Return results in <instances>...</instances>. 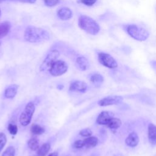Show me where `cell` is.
I'll use <instances>...</instances> for the list:
<instances>
[{
  "mask_svg": "<svg viewBox=\"0 0 156 156\" xmlns=\"http://www.w3.org/2000/svg\"><path fill=\"white\" fill-rule=\"evenodd\" d=\"M10 27V23L8 21L0 23V38L4 37L9 34Z\"/></svg>",
  "mask_w": 156,
  "mask_h": 156,
  "instance_id": "e0dca14e",
  "label": "cell"
},
{
  "mask_svg": "<svg viewBox=\"0 0 156 156\" xmlns=\"http://www.w3.org/2000/svg\"><path fill=\"white\" fill-rule=\"evenodd\" d=\"M44 129L39 124H33L30 127V132L32 134L36 135H40L44 132Z\"/></svg>",
  "mask_w": 156,
  "mask_h": 156,
  "instance_id": "7402d4cb",
  "label": "cell"
},
{
  "mask_svg": "<svg viewBox=\"0 0 156 156\" xmlns=\"http://www.w3.org/2000/svg\"><path fill=\"white\" fill-rule=\"evenodd\" d=\"M115 115L113 112L109 111H103L101 112L96 118V123L99 125L106 126L108 121L113 117Z\"/></svg>",
  "mask_w": 156,
  "mask_h": 156,
  "instance_id": "30bf717a",
  "label": "cell"
},
{
  "mask_svg": "<svg viewBox=\"0 0 156 156\" xmlns=\"http://www.w3.org/2000/svg\"><path fill=\"white\" fill-rule=\"evenodd\" d=\"M18 86L13 84L7 87L4 90V96L7 99H13L16 94Z\"/></svg>",
  "mask_w": 156,
  "mask_h": 156,
  "instance_id": "9a60e30c",
  "label": "cell"
},
{
  "mask_svg": "<svg viewBox=\"0 0 156 156\" xmlns=\"http://www.w3.org/2000/svg\"><path fill=\"white\" fill-rule=\"evenodd\" d=\"M113 156H124V155L121 154H115Z\"/></svg>",
  "mask_w": 156,
  "mask_h": 156,
  "instance_id": "1f68e13d",
  "label": "cell"
},
{
  "mask_svg": "<svg viewBox=\"0 0 156 156\" xmlns=\"http://www.w3.org/2000/svg\"><path fill=\"white\" fill-rule=\"evenodd\" d=\"M147 136L149 143L152 146L156 145V126L150 123L147 127Z\"/></svg>",
  "mask_w": 156,
  "mask_h": 156,
  "instance_id": "7c38bea8",
  "label": "cell"
},
{
  "mask_svg": "<svg viewBox=\"0 0 156 156\" xmlns=\"http://www.w3.org/2000/svg\"><path fill=\"white\" fill-rule=\"evenodd\" d=\"M139 141L140 139L138 134L135 132H132L130 133L126 138L125 143L127 146L129 147H134L138 144Z\"/></svg>",
  "mask_w": 156,
  "mask_h": 156,
  "instance_id": "8fae6325",
  "label": "cell"
},
{
  "mask_svg": "<svg viewBox=\"0 0 156 156\" xmlns=\"http://www.w3.org/2000/svg\"><path fill=\"white\" fill-rule=\"evenodd\" d=\"M79 27L91 35H96L100 30V27L95 20L87 15H80L79 18Z\"/></svg>",
  "mask_w": 156,
  "mask_h": 156,
  "instance_id": "3957f363",
  "label": "cell"
},
{
  "mask_svg": "<svg viewBox=\"0 0 156 156\" xmlns=\"http://www.w3.org/2000/svg\"><path fill=\"white\" fill-rule=\"evenodd\" d=\"M90 80L95 86H100L104 82V77L99 73H93L90 77Z\"/></svg>",
  "mask_w": 156,
  "mask_h": 156,
  "instance_id": "ac0fdd59",
  "label": "cell"
},
{
  "mask_svg": "<svg viewBox=\"0 0 156 156\" xmlns=\"http://www.w3.org/2000/svg\"><path fill=\"white\" fill-rule=\"evenodd\" d=\"M83 141H84V145H85L84 147L87 148H91V147H94L98 145L99 140L97 137L90 136L84 139Z\"/></svg>",
  "mask_w": 156,
  "mask_h": 156,
  "instance_id": "d6986e66",
  "label": "cell"
},
{
  "mask_svg": "<svg viewBox=\"0 0 156 156\" xmlns=\"http://www.w3.org/2000/svg\"><path fill=\"white\" fill-rule=\"evenodd\" d=\"M122 124V122L119 118H115V116L112 118L108 122H107V126L108 128H109L110 130H116L118 128L120 127V126Z\"/></svg>",
  "mask_w": 156,
  "mask_h": 156,
  "instance_id": "2e32d148",
  "label": "cell"
},
{
  "mask_svg": "<svg viewBox=\"0 0 156 156\" xmlns=\"http://www.w3.org/2000/svg\"><path fill=\"white\" fill-rule=\"evenodd\" d=\"M12 1H17L20 2H28V3L33 4V3H35L37 0H12Z\"/></svg>",
  "mask_w": 156,
  "mask_h": 156,
  "instance_id": "f546056e",
  "label": "cell"
},
{
  "mask_svg": "<svg viewBox=\"0 0 156 156\" xmlns=\"http://www.w3.org/2000/svg\"><path fill=\"white\" fill-rule=\"evenodd\" d=\"M92 133H93V132H92L91 130L89 128L83 129L79 132V135L83 137H89V136H91Z\"/></svg>",
  "mask_w": 156,
  "mask_h": 156,
  "instance_id": "d4e9b609",
  "label": "cell"
},
{
  "mask_svg": "<svg viewBox=\"0 0 156 156\" xmlns=\"http://www.w3.org/2000/svg\"><path fill=\"white\" fill-rule=\"evenodd\" d=\"M97 0H79V2L87 6H92L96 2Z\"/></svg>",
  "mask_w": 156,
  "mask_h": 156,
  "instance_id": "f1b7e54d",
  "label": "cell"
},
{
  "mask_svg": "<svg viewBox=\"0 0 156 156\" xmlns=\"http://www.w3.org/2000/svg\"><path fill=\"white\" fill-rule=\"evenodd\" d=\"M15 149L13 146H9L3 152L2 156H15Z\"/></svg>",
  "mask_w": 156,
  "mask_h": 156,
  "instance_id": "603a6c76",
  "label": "cell"
},
{
  "mask_svg": "<svg viewBox=\"0 0 156 156\" xmlns=\"http://www.w3.org/2000/svg\"><path fill=\"white\" fill-rule=\"evenodd\" d=\"M24 38L29 43H38L49 38V34L46 30L34 26H28L24 33Z\"/></svg>",
  "mask_w": 156,
  "mask_h": 156,
  "instance_id": "6da1fadb",
  "label": "cell"
},
{
  "mask_svg": "<svg viewBox=\"0 0 156 156\" xmlns=\"http://www.w3.org/2000/svg\"><path fill=\"white\" fill-rule=\"evenodd\" d=\"M6 142H7L6 135L4 133L1 132L0 133V152L5 146Z\"/></svg>",
  "mask_w": 156,
  "mask_h": 156,
  "instance_id": "484cf974",
  "label": "cell"
},
{
  "mask_svg": "<svg viewBox=\"0 0 156 156\" xmlns=\"http://www.w3.org/2000/svg\"><path fill=\"white\" fill-rule=\"evenodd\" d=\"M48 156H58V154L57 152H54L49 154Z\"/></svg>",
  "mask_w": 156,
  "mask_h": 156,
  "instance_id": "4dcf8cb0",
  "label": "cell"
},
{
  "mask_svg": "<svg viewBox=\"0 0 156 156\" xmlns=\"http://www.w3.org/2000/svg\"><path fill=\"white\" fill-rule=\"evenodd\" d=\"M35 110V106L32 102H29L26 104L24 110L20 115L19 119L20 124L23 126H27L30 123Z\"/></svg>",
  "mask_w": 156,
  "mask_h": 156,
  "instance_id": "277c9868",
  "label": "cell"
},
{
  "mask_svg": "<svg viewBox=\"0 0 156 156\" xmlns=\"http://www.w3.org/2000/svg\"><path fill=\"white\" fill-rule=\"evenodd\" d=\"M88 88L87 84L81 80H75L71 83L69 90L70 91L85 93Z\"/></svg>",
  "mask_w": 156,
  "mask_h": 156,
  "instance_id": "9c48e42d",
  "label": "cell"
},
{
  "mask_svg": "<svg viewBox=\"0 0 156 156\" xmlns=\"http://www.w3.org/2000/svg\"><path fill=\"white\" fill-rule=\"evenodd\" d=\"M51 144L49 143H43L37 150L38 156H45L49 151Z\"/></svg>",
  "mask_w": 156,
  "mask_h": 156,
  "instance_id": "ffe728a7",
  "label": "cell"
},
{
  "mask_svg": "<svg viewBox=\"0 0 156 156\" xmlns=\"http://www.w3.org/2000/svg\"><path fill=\"white\" fill-rule=\"evenodd\" d=\"M7 130L10 134L12 135H15L18 132V126L16 124H9L7 127Z\"/></svg>",
  "mask_w": 156,
  "mask_h": 156,
  "instance_id": "cb8c5ba5",
  "label": "cell"
},
{
  "mask_svg": "<svg viewBox=\"0 0 156 156\" xmlns=\"http://www.w3.org/2000/svg\"><path fill=\"white\" fill-rule=\"evenodd\" d=\"M122 100H123V98L121 96H117V95L108 96L99 100L98 102V105L102 107L116 105V104H119Z\"/></svg>",
  "mask_w": 156,
  "mask_h": 156,
  "instance_id": "ba28073f",
  "label": "cell"
},
{
  "mask_svg": "<svg viewBox=\"0 0 156 156\" xmlns=\"http://www.w3.org/2000/svg\"><path fill=\"white\" fill-rule=\"evenodd\" d=\"M124 29L132 38L143 41L147 40L149 36L148 30L143 27L136 24H127L123 26Z\"/></svg>",
  "mask_w": 156,
  "mask_h": 156,
  "instance_id": "7a4b0ae2",
  "label": "cell"
},
{
  "mask_svg": "<svg viewBox=\"0 0 156 156\" xmlns=\"http://www.w3.org/2000/svg\"><path fill=\"white\" fill-rule=\"evenodd\" d=\"M45 5L48 7H53L57 5L60 0H43Z\"/></svg>",
  "mask_w": 156,
  "mask_h": 156,
  "instance_id": "83f0119b",
  "label": "cell"
},
{
  "mask_svg": "<svg viewBox=\"0 0 156 156\" xmlns=\"http://www.w3.org/2000/svg\"><path fill=\"white\" fill-rule=\"evenodd\" d=\"M98 61L102 65L110 69H114L118 67L116 60L108 53L99 52L98 54Z\"/></svg>",
  "mask_w": 156,
  "mask_h": 156,
  "instance_id": "52a82bcc",
  "label": "cell"
},
{
  "mask_svg": "<svg viewBox=\"0 0 156 156\" xmlns=\"http://www.w3.org/2000/svg\"><path fill=\"white\" fill-rule=\"evenodd\" d=\"M59 55L60 52L57 49H52L49 51L40 66V71H49L53 63L57 60Z\"/></svg>",
  "mask_w": 156,
  "mask_h": 156,
  "instance_id": "5b68a950",
  "label": "cell"
},
{
  "mask_svg": "<svg viewBox=\"0 0 156 156\" xmlns=\"http://www.w3.org/2000/svg\"><path fill=\"white\" fill-rule=\"evenodd\" d=\"M85 146L84 141L82 140H78L74 142L73 147L76 149H81Z\"/></svg>",
  "mask_w": 156,
  "mask_h": 156,
  "instance_id": "4316f807",
  "label": "cell"
},
{
  "mask_svg": "<svg viewBox=\"0 0 156 156\" xmlns=\"http://www.w3.org/2000/svg\"><path fill=\"white\" fill-rule=\"evenodd\" d=\"M76 64L77 68L80 71H85L89 68V62L87 58L83 56L78 57L76 60Z\"/></svg>",
  "mask_w": 156,
  "mask_h": 156,
  "instance_id": "5bb4252c",
  "label": "cell"
},
{
  "mask_svg": "<svg viewBox=\"0 0 156 156\" xmlns=\"http://www.w3.org/2000/svg\"><path fill=\"white\" fill-rule=\"evenodd\" d=\"M0 45H1V42H0Z\"/></svg>",
  "mask_w": 156,
  "mask_h": 156,
  "instance_id": "836d02e7",
  "label": "cell"
},
{
  "mask_svg": "<svg viewBox=\"0 0 156 156\" xmlns=\"http://www.w3.org/2000/svg\"><path fill=\"white\" fill-rule=\"evenodd\" d=\"M57 16L62 20H68L73 16V12L68 7H62L57 11Z\"/></svg>",
  "mask_w": 156,
  "mask_h": 156,
  "instance_id": "4fadbf2b",
  "label": "cell"
},
{
  "mask_svg": "<svg viewBox=\"0 0 156 156\" xmlns=\"http://www.w3.org/2000/svg\"><path fill=\"white\" fill-rule=\"evenodd\" d=\"M27 145L31 151H37L40 147L39 140L37 138H35V137L32 138L28 141Z\"/></svg>",
  "mask_w": 156,
  "mask_h": 156,
  "instance_id": "44dd1931",
  "label": "cell"
},
{
  "mask_svg": "<svg viewBox=\"0 0 156 156\" xmlns=\"http://www.w3.org/2000/svg\"><path fill=\"white\" fill-rule=\"evenodd\" d=\"M68 68V65L65 61L58 60L53 63L49 71L51 76L57 77L65 74L67 71Z\"/></svg>",
  "mask_w": 156,
  "mask_h": 156,
  "instance_id": "8992f818",
  "label": "cell"
},
{
  "mask_svg": "<svg viewBox=\"0 0 156 156\" xmlns=\"http://www.w3.org/2000/svg\"><path fill=\"white\" fill-rule=\"evenodd\" d=\"M1 9H0V16H1Z\"/></svg>",
  "mask_w": 156,
  "mask_h": 156,
  "instance_id": "d6a6232c",
  "label": "cell"
}]
</instances>
